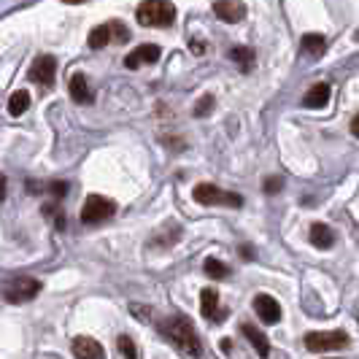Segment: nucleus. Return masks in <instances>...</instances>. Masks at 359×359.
Here are the masks:
<instances>
[{"mask_svg":"<svg viewBox=\"0 0 359 359\" xmlns=\"http://www.w3.org/2000/svg\"><path fill=\"white\" fill-rule=\"evenodd\" d=\"M214 14L222 19V22H230V25H235V22H241V19L246 17V6H243L241 0H216Z\"/></svg>","mask_w":359,"mask_h":359,"instance_id":"f8f14e48","label":"nucleus"},{"mask_svg":"<svg viewBox=\"0 0 359 359\" xmlns=\"http://www.w3.org/2000/svg\"><path fill=\"white\" fill-rule=\"evenodd\" d=\"M146 308H141V306H133V313H135V316H138V319H144V322H149V319H151V313H144Z\"/></svg>","mask_w":359,"mask_h":359,"instance_id":"a878e982","label":"nucleus"},{"mask_svg":"<svg viewBox=\"0 0 359 359\" xmlns=\"http://www.w3.org/2000/svg\"><path fill=\"white\" fill-rule=\"evenodd\" d=\"M192 198L198 200L200 205H227V208H241L243 198L235 195V192H224L214 184H198L192 189Z\"/></svg>","mask_w":359,"mask_h":359,"instance_id":"7ed1b4c3","label":"nucleus"},{"mask_svg":"<svg viewBox=\"0 0 359 359\" xmlns=\"http://www.w3.org/2000/svg\"><path fill=\"white\" fill-rule=\"evenodd\" d=\"M3 198H6V176L0 173V203H3Z\"/></svg>","mask_w":359,"mask_h":359,"instance_id":"bb28decb","label":"nucleus"},{"mask_svg":"<svg viewBox=\"0 0 359 359\" xmlns=\"http://www.w3.org/2000/svg\"><path fill=\"white\" fill-rule=\"evenodd\" d=\"M214 108V95H205L200 97V103L195 106V116H208V111Z\"/></svg>","mask_w":359,"mask_h":359,"instance_id":"5701e85b","label":"nucleus"},{"mask_svg":"<svg viewBox=\"0 0 359 359\" xmlns=\"http://www.w3.org/2000/svg\"><path fill=\"white\" fill-rule=\"evenodd\" d=\"M254 311L265 324H278V319H281V306L270 294H257L254 297Z\"/></svg>","mask_w":359,"mask_h":359,"instance_id":"9d476101","label":"nucleus"},{"mask_svg":"<svg viewBox=\"0 0 359 359\" xmlns=\"http://www.w3.org/2000/svg\"><path fill=\"white\" fill-rule=\"evenodd\" d=\"M130 33L122 22H106V25H97L90 33V46L92 49H103L106 43H114V41H127Z\"/></svg>","mask_w":359,"mask_h":359,"instance_id":"0eeeda50","label":"nucleus"},{"mask_svg":"<svg viewBox=\"0 0 359 359\" xmlns=\"http://www.w3.org/2000/svg\"><path fill=\"white\" fill-rule=\"evenodd\" d=\"M116 214V203L114 200L103 198V195H90L84 200V208H81V222L84 224H100L111 216Z\"/></svg>","mask_w":359,"mask_h":359,"instance_id":"39448f33","label":"nucleus"},{"mask_svg":"<svg viewBox=\"0 0 359 359\" xmlns=\"http://www.w3.org/2000/svg\"><path fill=\"white\" fill-rule=\"evenodd\" d=\"M116 346H119V354L125 359H141L138 346H135V341H133L130 335H119V338H116Z\"/></svg>","mask_w":359,"mask_h":359,"instance_id":"412c9836","label":"nucleus"},{"mask_svg":"<svg viewBox=\"0 0 359 359\" xmlns=\"http://www.w3.org/2000/svg\"><path fill=\"white\" fill-rule=\"evenodd\" d=\"M281 187H284V181L276 179V176L265 181V192H268V195H276V192H281Z\"/></svg>","mask_w":359,"mask_h":359,"instance_id":"b1692460","label":"nucleus"},{"mask_svg":"<svg viewBox=\"0 0 359 359\" xmlns=\"http://www.w3.org/2000/svg\"><path fill=\"white\" fill-rule=\"evenodd\" d=\"M65 3H84V0H65Z\"/></svg>","mask_w":359,"mask_h":359,"instance_id":"c85d7f7f","label":"nucleus"},{"mask_svg":"<svg viewBox=\"0 0 359 359\" xmlns=\"http://www.w3.org/2000/svg\"><path fill=\"white\" fill-rule=\"evenodd\" d=\"M71 97L76 100V103H92L95 100V92H92L90 81H87V76L84 73H76L71 79Z\"/></svg>","mask_w":359,"mask_h":359,"instance_id":"ddd939ff","label":"nucleus"},{"mask_svg":"<svg viewBox=\"0 0 359 359\" xmlns=\"http://www.w3.org/2000/svg\"><path fill=\"white\" fill-rule=\"evenodd\" d=\"M200 311L205 319H214V311H219V292L211 287H205L200 292Z\"/></svg>","mask_w":359,"mask_h":359,"instance_id":"f3484780","label":"nucleus"},{"mask_svg":"<svg viewBox=\"0 0 359 359\" xmlns=\"http://www.w3.org/2000/svg\"><path fill=\"white\" fill-rule=\"evenodd\" d=\"M27 108H30V92L17 90L11 95V100H8V114H11V116H22Z\"/></svg>","mask_w":359,"mask_h":359,"instance_id":"a211bd4d","label":"nucleus"},{"mask_svg":"<svg viewBox=\"0 0 359 359\" xmlns=\"http://www.w3.org/2000/svg\"><path fill=\"white\" fill-rule=\"evenodd\" d=\"M303 52L308 57H319L324 52V38L322 36H306L303 38Z\"/></svg>","mask_w":359,"mask_h":359,"instance_id":"4be33fe9","label":"nucleus"},{"mask_svg":"<svg viewBox=\"0 0 359 359\" xmlns=\"http://www.w3.org/2000/svg\"><path fill=\"white\" fill-rule=\"evenodd\" d=\"M330 103V84H313L303 97L306 108H324Z\"/></svg>","mask_w":359,"mask_h":359,"instance_id":"2eb2a0df","label":"nucleus"},{"mask_svg":"<svg viewBox=\"0 0 359 359\" xmlns=\"http://www.w3.org/2000/svg\"><path fill=\"white\" fill-rule=\"evenodd\" d=\"M135 17L146 27H168L176 19V8H173L170 0H146V3L138 6Z\"/></svg>","mask_w":359,"mask_h":359,"instance_id":"f03ea898","label":"nucleus"},{"mask_svg":"<svg viewBox=\"0 0 359 359\" xmlns=\"http://www.w3.org/2000/svg\"><path fill=\"white\" fill-rule=\"evenodd\" d=\"M348 346V335L343 330H332V332H308L306 335V348L313 354L322 351H338Z\"/></svg>","mask_w":359,"mask_h":359,"instance_id":"423d86ee","label":"nucleus"},{"mask_svg":"<svg viewBox=\"0 0 359 359\" xmlns=\"http://www.w3.org/2000/svg\"><path fill=\"white\" fill-rule=\"evenodd\" d=\"M203 270H205L211 278H219V281H222V278H230V268H227L222 259H214V257H211V259H205Z\"/></svg>","mask_w":359,"mask_h":359,"instance_id":"aec40b11","label":"nucleus"},{"mask_svg":"<svg viewBox=\"0 0 359 359\" xmlns=\"http://www.w3.org/2000/svg\"><path fill=\"white\" fill-rule=\"evenodd\" d=\"M160 60V49L154 46V43H141V46H135L133 52L127 54L125 65L130 71H135V68H141V65H151V62H157Z\"/></svg>","mask_w":359,"mask_h":359,"instance_id":"1a4fd4ad","label":"nucleus"},{"mask_svg":"<svg viewBox=\"0 0 359 359\" xmlns=\"http://www.w3.org/2000/svg\"><path fill=\"white\" fill-rule=\"evenodd\" d=\"M351 133H354V135L359 138V114L354 116V119H351Z\"/></svg>","mask_w":359,"mask_h":359,"instance_id":"cd10ccee","label":"nucleus"},{"mask_svg":"<svg viewBox=\"0 0 359 359\" xmlns=\"http://www.w3.org/2000/svg\"><path fill=\"white\" fill-rule=\"evenodd\" d=\"M311 243L319 246V249H330L335 243V235H332V230L327 224L316 222V224H311Z\"/></svg>","mask_w":359,"mask_h":359,"instance_id":"dca6fc26","label":"nucleus"},{"mask_svg":"<svg viewBox=\"0 0 359 359\" xmlns=\"http://www.w3.org/2000/svg\"><path fill=\"white\" fill-rule=\"evenodd\" d=\"M49 189H52L54 198H62V195L68 192V184H65V181H54V184L49 187Z\"/></svg>","mask_w":359,"mask_h":359,"instance_id":"393cba45","label":"nucleus"},{"mask_svg":"<svg viewBox=\"0 0 359 359\" xmlns=\"http://www.w3.org/2000/svg\"><path fill=\"white\" fill-rule=\"evenodd\" d=\"M230 60H233L235 65H241V71L249 73L254 65V52L252 49H246V46H235V49H230Z\"/></svg>","mask_w":359,"mask_h":359,"instance_id":"6ab92c4d","label":"nucleus"},{"mask_svg":"<svg viewBox=\"0 0 359 359\" xmlns=\"http://www.w3.org/2000/svg\"><path fill=\"white\" fill-rule=\"evenodd\" d=\"M73 357L76 359H106V351L103 346L90 338V335H79L73 338Z\"/></svg>","mask_w":359,"mask_h":359,"instance_id":"9b49d317","label":"nucleus"},{"mask_svg":"<svg viewBox=\"0 0 359 359\" xmlns=\"http://www.w3.org/2000/svg\"><path fill=\"white\" fill-rule=\"evenodd\" d=\"M54 76H57V60H54L52 54L38 57L36 62L30 65V81H36L41 87H52Z\"/></svg>","mask_w":359,"mask_h":359,"instance_id":"6e6552de","label":"nucleus"},{"mask_svg":"<svg viewBox=\"0 0 359 359\" xmlns=\"http://www.w3.org/2000/svg\"><path fill=\"white\" fill-rule=\"evenodd\" d=\"M41 281L38 278H30V276H19L14 281H8L6 287H3V297L8 300V303H30V300H36L38 292H41Z\"/></svg>","mask_w":359,"mask_h":359,"instance_id":"20e7f679","label":"nucleus"},{"mask_svg":"<svg viewBox=\"0 0 359 359\" xmlns=\"http://www.w3.org/2000/svg\"><path fill=\"white\" fill-rule=\"evenodd\" d=\"M160 332H162V338H168V341L173 343L184 357H192V359L203 357V341H200L195 324L189 322L187 316H170V319H162Z\"/></svg>","mask_w":359,"mask_h":359,"instance_id":"f257e3e1","label":"nucleus"},{"mask_svg":"<svg viewBox=\"0 0 359 359\" xmlns=\"http://www.w3.org/2000/svg\"><path fill=\"white\" fill-rule=\"evenodd\" d=\"M241 332L249 338V343H252L254 348H257V354H259V357H268V354H270V343H268V338H265V332H259V330H257L254 324H249V322L241 324Z\"/></svg>","mask_w":359,"mask_h":359,"instance_id":"4468645a","label":"nucleus"}]
</instances>
